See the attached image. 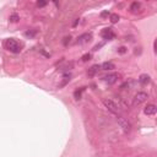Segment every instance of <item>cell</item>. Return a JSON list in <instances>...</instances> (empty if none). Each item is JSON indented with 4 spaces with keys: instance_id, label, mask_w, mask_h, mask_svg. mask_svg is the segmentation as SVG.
I'll return each mask as SVG.
<instances>
[{
    "instance_id": "19",
    "label": "cell",
    "mask_w": 157,
    "mask_h": 157,
    "mask_svg": "<svg viewBox=\"0 0 157 157\" xmlns=\"http://www.w3.org/2000/svg\"><path fill=\"white\" fill-rule=\"evenodd\" d=\"M107 15H108V12H107V11H104V12H102V16H103V17H104V16H107Z\"/></svg>"
},
{
    "instance_id": "1",
    "label": "cell",
    "mask_w": 157,
    "mask_h": 157,
    "mask_svg": "<svg viewBox=\"0 0 157 157\" xmlns=\"http://www.w3.org/2000/svg\"><path fill=\"white\" fill-rule=\"evenodd\" d=\"M5 48L7 50H10L11 53H20L21 52V44L14 38L5 41Z\"/></svg>"
},
{
    "instance_id": "9",
    "label": "cell",
    "mask_w": 157,
    "mask_h": 157,
    "mask_svg": "<svg viewBox=\"0 0 157 157\" xmlns=\"http://www.w3.org/2000/svg\"><path fill=\"white\" fill-rule=\"evenodd\" d=\"M139 82H140L141 85H149V83L151 82L150 75H147V74H142V75H140V77H139Z\"/></svg>"
},
{
    "instance_id": "8",
    "label": "cell",
    "mask_w": 157,
    "mask_h": 157,
    "mask_svg": "<svg viewBox=\"0 0 157 157\" xmlns=\"http://www.w3.org/2000/svg\"><path fill=\"white\" fill-rule=\"evenodd\" d=\"M91 33H85V34H81L79 38H77V41H76V43L77 44H82V43H86V42H89L90 39H91Z\"/></svg>"
},
{
    "instance_id": "13",
    "label": "cell",
    "mask_w": 157,
    "mask_h": 157,
    "mask_svg": "<svg viewBox=\"0 0 157 157\" xmlns=\"http://www.w3.org/2000/svg\"><path fill=\"white\" fill-rule=\"evenodd\" d=\"M109 20L112 23H117L118 21H119V15L118 14H112L110 15V17H109Z\"/></svg>"
},
{
    "instance_id": "3",
    "label": "cell",
    "mask_w": 157,
    "mask_h": 157,
    "mask_svg": "<svg viewBox=\"0 0 157 157\" xmlns=\"http://www.w3.org/2000/svg\"><path fill=\"white\" fill-rule=\"evenodd\" d=\"M147 98H149V95L146 92H137L135 95V97H134V99H133V106H135V107L140 106L144 102H146Z\"/></svg>"
},
{
    "instance_id": "12",
    "label": "cell",
    "mask_w": 157,
    "mask_h": 157,
    "mask_svg": "<svg viewBox=\"0 0 157 157\" xmlns=\"http://www.w3.org/2000/svg\"><path fill=\"white\" fill-rule=\"evenodd\" d=\"M139 9H140V4H139V3H133V4L130 5V10H131V12H137Z\"/></svg>"
},
{
    "instance_id": "2",
    "label": "cell",
    "mask_w": 157,
    "mask_h": 157,
    "mask_svg": "<svg viewBox=\"0 0 157 157\" xmlns=\"http://www.w3.org/2000/svg\"><path fill=\"white\" fill-rule=\"evenodd\" d=\"M103 104L106 106V108L109 110V112L114 113V114H118V113L120 112V107H119L114 101H112V99H108V98L103 99Z\"/></svg>"
},
{
    "instance_id": "16",
    "label": "cell",
    "mask_w": 157,
    "mask_h": 157,
    "mask_svg": "<svg viewBox=\"0 0 157 157\" xmlns=\"http://www.w3.org/2000/svg\"><path fill=\"white\" fill-rule=\"evenodd\" d=\"M90 58H91V55L90 54H85L83 56H82V62H87V60H90Z\"/></svg>"
},
{
    "instance_id": "5",
    "label": "cell",
    "mask_w": 157,
    "mask_h": 157,
    "mask_svg": "<svg viewBox=\"0 0 157 157\" xmlns=\"http://www.w3.org/2000/svg\"><path fill=\"white\" fill-rule=\"evenodd\" d=\"M103 79H104V81L107 82L108 85H113V83H116L117 80H118V74H116V73L108 74L107 76H104Z\"/></svg>"
},
{
    "instance_id": "17",
    "label": "cell",
    "mask_w": 157,
    "mask_h": 157,
    "mask_svg": "<svg viewBox=\"0 0 157 157\" xmlns=\"http://www.w3.org/2000/svg\"><path fill=\"white\" fill-rule=\"evenodd\" d=\"M37 5H38L39 7H42V6H46V5H47V3H46V1H38V3H37Z\"/></svg>"
},
{
    "instance_id": "10",
    "label": "cell",
    "mask_w": 157,
    "mask_h": 157,
    "mask_svg": "<svg viewBox=\"0 0 157 157\" xmlns=\"http://www.w3.org/2000/svg\"><path fill=\"white\" fill-rule=\"evenodd\" d=\"M101 68H102L103 70H113L116 66H114V64H113V63L106 62V63H103L102 65H101Z\"/></svg>"
},
{
    "instance_id": "14",
    "label": "cell",
    "mask_w": 157,
    "mask_h": 157,
    "mask_svg": "<svg viewBox=\"0 0 157 157\" xmlns=\"http://www.w3.org/2000/svg\"><path fill=\"white\" fill-rule=\"evenodd\" d=\"M68 81H70V74H66V75L64 76V81L62 82V83H60V85H59V86H60V87H63V86H65V85H66V82Z\"/></svg>"
},
{
    "instance_id": "18",
    "label": "cell",
    "mask_w": 157,
    "mask_h": 157,
    "mask_svg": "<svg viewBox=\"0 0 157 157\" xmlns=\"http://www.w3.org/2000/svg\"><path fill=\"white\" fill-rule=\"evenodd\" d=\"M125 49H126V48H125V47L119 48V53H122V54H123V53H125Z\"/></svg>"
},
{
    "instance_id": "11",
    "label": "cell",
    "mask_w": 157,
    "mask_h": 157,
    "mask_svg": "<svg viewBox=\"0 0 157 157\" xmlns=\"http://www.w3.org/2000/svg\"><path fill=\"white\" fill-rule=\"evenodd\" d=\"M101 68L99 65H93L91 69H89V71H87V75L89 76H95L96 75V73L98 71V69Z\"/></svg>"
},
{
    "instance_id": "15",
    "label": "cell",
    "mask_w": 157,
    "mask_h": 157,
    "mask_svg": "<svg viewBox=\"0 0 157 157\" xmlns=\"http://www.w3.org/2000/svg\"><path fill=\"white\" fill-rule=\"evenodd\" d=\"M10 20H11V22H16V21L19 20V16L16 14H14V15H11V17H10Z\"/></svg>"
},
{
    "instance_id": "6",
    "label": "cell",
    "mask_w": 157,
    "mask_h": 157,
    "mask_svg": "<svg viewBox=\"0 0 157 157\" xmlns=\"http://www.w3.org/2000/svg\"><path fill=\"white\" fill-rule=\"evenodd\" d=\"M157 110V107L155 104H147L146 107H145V109H144V113L146 114V116H153L155 113H156Z\"/></svg>"
},
{
    "instance_id": "4",
    "label": "cell",
    "mask_w": 157,
    "mask_h": 157,
    "mask_svg": "<svg viewBox=\"0 0 157 157\" xmlns=\"http://www.w3.org/2000/svg\"><path fill=\"white\" fill-rule=\"evenodd\" d=\"M117 123H118V125L122 128V129L124 130V131H130V129H131V125H130V123L125 119V118H123V117H118L117 118Z\"/></svg>"
},
{
    "instance_id": "7",
    "label": "cell",
    "mask_w": 157,
    "mask_h": 157,
    "mask_svg": "<svg viewBox=\"0 0 157 157\" xmlns=\"http://www.w3.org/2000/svg\"><path fill=\"white\" fill-rule=\"evenodd\" d=\"M102 37L104 39H112L114 38V32L112 28H104L102 31Z\"/></svg>"
}]
</instances>
